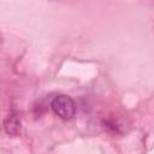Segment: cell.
I'll use <instances>...</instances> for the list:
<instances>
[{"label":"cell","instance_id":"2","mask_svg":"<svg viewBox=\"0 0 154 154\" xmlns=\"http://www.w3.org/2000/svg\"><path fill=\"white\" fill-rule=\"evenodd\" d=\"M6 130L8 134H17V131L19 130V120L16 116L8 117V123L6 124Z\"/></svg>","mask_w":154,"mask_h":154},{"label":"cell","instance_id":"1","mask_svg":"<svg viewBox=\"0 0 154 154\" xmlns=\"http://www.w3.org/2000/svg\"><path fill=\"white\" fill-rule=\"evenodd\" d=\"M51 107H52L53 112L58 117H60L61 119H65V120L71 119L76 113L75 102L67 95H58V96H55L51 102Z\"/></svg>","mask_w":154,"mask_h":154}]
</instances>
